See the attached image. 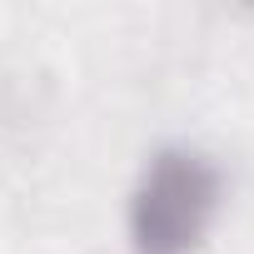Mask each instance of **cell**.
Here are the masks:
<instances>
[{
    "label": "cell",
    "instance_id": "1",
    "mask_svg": "<svg viewBox=\"0 0 254 254\" xmlns=\"http://www.w3.org/2000/svg\"><path fill=\"white\" fill-rule=\"evenodd\" d=\"M229 199V175L219 155L190 140H170L145 155L130 199H125V244L130 254H194Z\"/></svg>",
    "mask_w": 254,
    "mask_h": 254
}]
</instances>
